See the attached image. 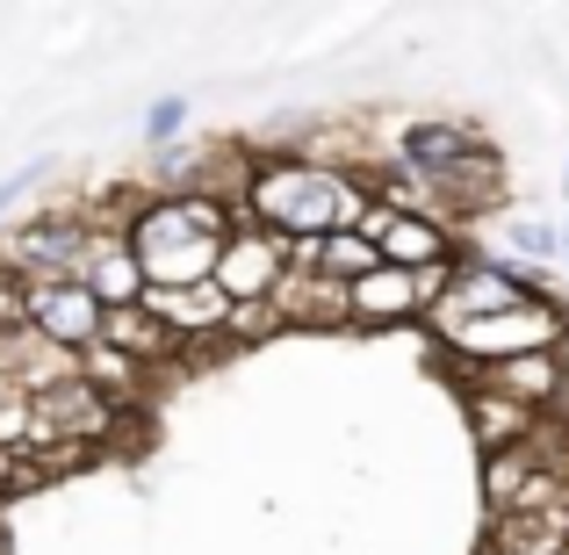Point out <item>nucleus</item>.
I'll return each instance as SVG.
<instances>
[{
	"instance_id": "nucleus-6",
	"label": "nucleus",
	"mask_w": 569,
	"mask_h": 555,
	"mask_svg": "<svg viewBox=\"0 0 569 555\" xmlns=\"http://www.w3.org/2000/svg\"><path fill=\"white\" fill-rule=\"evenodd\" d=\"M483 130L469 123V116H411V123L389 130V167L418 174V181H440V174H455L469 152H483Z\"/></svg>"
},
{
	"instance_id": "nucleus-8",
	"label": "nucleus",
	"mask_w": 569,
	"mask_h": 555,
	"mask_svg": "<svg viewBox=\"0 0 569 555\" xmlns=\"http://www.w3.org/2000/svg\"><path fill=\"white\" fill-rule=\"evenodd\" d=\"M274 318H281V333H347V289L289 252V275L274 289Z\"/></svg>"
},
{
	"instance_id": "nucleus-10",
	"label": "nucleus",
	"mask_w": 569,
	"mask_h": 555,
	"mask_svg": "<svg viewBox=\"0 0 569 555\" xmlns=\"http://www.w3.org/2000/svg\"><path fill=\"white\" fill-rule=\"evenodd\" d=\"M101 347H116L123 361H138L144 375H167V368H181V339H173V333H167V325H159L144 304H130V310H109V318H101Z\"/></svg>"
},
{
	"instance_id": "nucleus-16",
	"label": "nucleus",
	"mask_w": 569,
	"mask_h": 555,
	"mask_svg": "<svg viewBox=\"0 0 569 555\" xmlns=\"http://www.w3.org/2000/svg\"><path fill=\"white\" fill-rule=\"evenodd\" d=\"M181 138H188V95H159L152 109H144V145H152V152H173Z\"/></svg>"
},
{
	"instance_id": "nucleus-9",
	"label": "nucleus",
	"mask_w": 569,
	"mask_h": 555,
	"mask_svg": "<svg viewBox=\"0 0 569 555\" xmlns=\"http://www.w3.org/2000/svg\"><path fill=\"white\" fill-rule=\"evenodd\" d=\"M426 318V296L403 267H376L347 289V333H389V325H418Z\"/></svg>"
},
{
	"instance_id": "nucleus-13",
	"label": "nucleus",
	"mask_w": 569,
	"mask_h": 555,
	"mask_svg": "<svg viewBox=\"0 0 569 555\" xmlns=\"http://www.w3.org/2000/svg\"><path fill=\"white\" fill-rule=\"evenodd\" d=\"M461 412H469V433H476V447H483V455H512V447H527V433L541 426L533 412L490 397V389H461Z\"/></svg>"
},
{
	"instance_id": "nucleus-2",
	"label": "nucleus",
	"mask_w": 569,
	"mask_h": 555,
	"mask_svg": "<svg viewBox=\"0 0 569 555\" xmlns=\"http://www.w3.org/2000/svg\"><path fill=\"white\" fill-rule=\"evenodd\" d=\"M238 209L223 195H144L130 217V252L144 267V289H194L217 275V252L231 238Z\"/></svg>"
},
{
	"instance_id": "nucleus-21",
	"label": "nucleus",
	"mask_w": 569,
	"mask_h": 555,
	"mask_svg": "<svg viewBox=\"0 0 569 555\" xmlns=\"http://www.w3.org/2000/svg\"><path fill=\"white\" fill-rule=\"evenodd\" d=\"M562 267H569V217H562Z\"/></svg>"
},
{
	"instance_id": "nucleus-17",
	"label": "nucleus",
	"mask_w": 569,
	"mask_h": 555,
	"mask_svg": "<svg viewBox=\"0 0 569 555\" xmlns=\"http://www.w3.org/2000/svg\"><path fill=\"white\" fill-rule=\"evenodd\" d=\"M51 476H43V462L29 455V447H0V505L29 498V490H43Z\"/></svg>"
},
{
	"instance_id": "nucleus-15",
	"label": "nucleus",
	"mask_w": 569,
	"mask_h": 555,
	"mask_svg": "<svg viewBox=\"0 0 569 555\" xmlns=\"http://www.w3.org/2000/svg\"><path fill=\"white\" fill-rule=\"evenodd\" d=\"M527 476H533L527 447H512V455H483V513H490V519L512 513L519 490H527Z\"/></svg>"
},
{
	"instance_id": "nucleus-23",
	"label": "nucleus",
	"mask_w": 569,
	"mask_h": 555,
	"mask_svg": "<svg viewBox=\"0 0 569 555\" xmlns=\"http://www.w3.org/2000/svg\"><path fill=\"white\" fill-rule=\"evenodd\" d=\"M562 195H569V167H562Z\"/></svg>"
},
{
	"instance_id": "nucleus-19",
	"label": "nucleus",
	"mask_w": 569,
	"mask_h": 555,
	"mask_svg": "<svg viewBox=\"0 0 569 555\" xmlns=\"http://www.w3.org/2000/svg\"><path fill=\"white\" fill-rule=\"evenodd\" d=\"M43 174H51V159H37V167H22V174H8V181H0V217H8V209H14V202H22V195H29V188H37V181H43Z\"/></svg>"
},
{
	"instance_id": "nucleus-20",
	"label": "nucleus",
	"mask_w": 569,
	"mask_h": 555,
	"mask_svg": "<svg viewBox=\"0 0 569 555\" xmlns=\"http://www.w3.org/2000/svg\"><path fill=\"white\" fill-rule=\"evenodd\" d=\"M8 397H22V389H14V383H8V368H0V404H8Z\"/></svg>"
},
{
	"instance_id": "nucleus-3",
	"label": "nucleus",
	"mask_w": 569,
	"mask_h": 555,
	"mask_svg": "<svg viewBox=\"0 0 569 555\" xmlns=\"http://www.w3.org/2000/svg\"><path fill=\"white\" fill-rule=\"evenodd\" d=\"M569 347V296H533L519 310H498V318H469L455 333H440V368L455 383L519 361V354H562Z\"/></svg>"
},
{
	"instance_id": "nucleus-12",
	"label": "nucleus",
	"mask_w": 569,
	"mask_h": 555,
	"mask_svg": "<svg viewBox=\"0 0 569 555\" xmlns=\"http://www.w3.org/2000/svg\"><path fill=\"white\" fill-rule=\"evenodd\" d=\"M490 555H569V513H505L483 527Z\"/></svg>"
},
{
	"instance_id": "nucleus-1",
	"label": "nucleus",
	"mask_w": 569,
	"mask_h": 555,
	"mask_svg": "<svg viewBox=\"0 0 569 555\" xmlns=\"http://www.w3.org/2000/svg\"><path fill=\"white\" fill-rule=\"evenodd\" d=\"M361 209H368V188L347 167H325V159H303V152H246L238 217L289 238V246H318L332 231H353Z\"/></svg>"
},
{
	"instance_id": "nucleus-5",
	"label": "nucleus",
	"mask_w": 569,
	"mask_h": 555,
	"mask_svg": "<svg viewBox=\"0 0 569 555\" xmlns=\"http://www.w3.org/2000/svg\"><path fill=\"white\" fill-rule=\"evenodd\" d=\"M281 275H289V238H274V231H260V224L238 217L231 238H223V252H217V275H209V281L231 296V310H246V304H274Z\"/></svg>"
},
{
	"instance_id": "nucleus-4",
	"label": "nucleus",
	"mask_w": 569,
	"mask_h": 555,
	"mask_svg": "<svg viewBox=\"0 0 569 555\" xmlns=\"http://www.w3.org/2000/svg\"><path fill=\"white\" fill-rule=\"evenodd\" d=\"M87 246H94V231L80 224V209H37L29 224H8L0 231V275L14 281V289H43V281H80L87 267Z\"/></svg>"
},
{
	"instance_id": "nucleus-22",
	"label": "nucleus",
	"mask_w": 569,
	"mask_h": 555,
	"mask_svg": "<svg viewBox=\"0 0 569 555\" xmlns=\"http://www.w3.org/2000/svg\"><path fill=\"white\" fill-rule=\"evenodd\" d=\"M0 534H8V505H0Z\"/></svg>"
},
{
	"instance_id": "nucleus-11",
	"label": "nucleus",
	"mask_w": 569,
	"mask_h": 555,
	"mask_svg": "<svg viewBox=\"0 0 569 555\" xmlns=\"http://www.w3.org/2000/svg\"><path fill=\"white\" fill-rule=\"evenodd\" d=\"M80 281L94 289V304H101V310H130V304H144V267H138V252H130V238H94V246H87Z\"/></svg>"
},
{
	"instance_id": "nucleus-14",
	"label": "nucleus",
	"mask_w": 569,
	"mask_h": 555,
	"mask_svg": "<svg viewBox=\"0 0 569 555\" xmlns=\"http://www.w3.org/2000/svg\"><path fill=\"white\" fill-rule=\"evenodd\" d=\"M505 246H512V260L519 267H556L562 260V224H548V217H512L505 224Z\"/></svg>"
},
{
	"instance_id": "nucleus-18",
	"label": "nucleus",
	"mask_w": 569,
	"mask_h": 555,
	"mask_svg": "<svg viewBox=\"0 0 569 555\" xmlns=\"http://www.w3.org/2000/svg\"><path fill=\"white\" fill-rule=\"evenodd\" d=\"M29 418H37V404H29V397L0 404V447H29Z\"/></svg>"
},
{
	"instance_id": "nucleus-7",
	"label": "nucleus",
	"mask_w": 569,
	"mask_h": 555,
	"mask_svg": "<svg viewBox=\"0 0 569 555\" xmlns=\"http://www.w3.org/2000/svg\"><path fill=\"white\" fill-rule=\"evenodd\" d=\"M22 310H29V333L51 339V347H66V354L101 347V318H109L87 281H43V289H22Z\"/></svg>"
}]
</instances>
